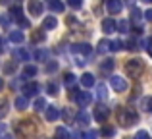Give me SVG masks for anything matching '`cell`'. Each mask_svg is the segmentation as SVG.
I'll return each mask as SVG.
<instances>
[{
	"instance_id": "51",
	"label": "cell",
	"mask_w": 152,
	"mask_h": 139,
	"mask_svg": "<svg viewBox=\"0 0 152 139\" xmlns=\"http://www.w3.org/2000/svg\"><path fill=\"white\" fill-rule=\"evenodd\" d=\"M125 2H127V4H133V2H135V0H125Z\"/></svg>"
},
{
	"instance_id": "18",
	"label": "cell",
	"mask_w": 152,
	"mask_h": 139,
	"mask_svg": "<svg viewBox=\"0 0 152 139\" xmlns=\"http://www.w3.org/2000/svg\"><path fill=\"white\" fill-rule=\"evenodd\" d=\"M14 104H15V108H18V110H25L27 106H29V101H27V97L23 95V97H18V99H15Z\"/></svg>"
},
{
	"instance_id": "28",
	"label": "cell",
	"mask_w": 152,
	"mask_h": 139,
	"mask_svg": "<svg viewBox=\"0 0 152 139\" xmlns=\"http://www.w3.org/2000/svg\"><path fill=\"white\" fill-rule=\"evenodd\" d=\"M121 49H125V43L123 41H110V50H114V52H118V50H121Z\"/></svg>"
},
{
	"instance_id": "22",
	"label": "cell",
	"mask_w": 152,
	"mask_h": 139,
	"mask_svg": "<svg viewBox=\"0 0 152 139\" xmlns=\"http://www.w3.org/2000/svg\"><path fill=\"white\" fill-rule=\"evenodd\" d=\"M64 83H66L67 89H73V85H75V75L71 74V71H67V74L64 75Z\"/></svg>"
},
{
	"instance_id": "32",
	"label": "cell",
	"mask_w": 152,
	"mask_h": 139,
	"mask_svg": "<svg viewBox=\"0 0 152 139\" xmlns=\"http://www.w3.org/2000/svg\"><path fill=\"white\" fill-rule=\"evenodd\" d=\"M110 50V41H106V39H102L100 43H98V52L104 54V52H108Z\"/></svg>"
},
{
	"instance_id": "12",
	"label": "cell",
	"mask_w": 152,
	"mask_h": 139,
	"mask_svg": "<svg viewBox=\"0 0 152 139\" xmlns=\"http://www.w3.org/2000/svg\"><path fill=\"white\" fill-rule=\"evenodd\" d=\"M58 118H60L58 106H46V120H48V122H56Z\"/></svg>"
},
{
	"instance_id": "43",
	"label": "cell",
	"mask_w": 152,
	"mask_h": 139,
	"mask_svg": "<svg viewBox=\"0 0 152 139\" xmlns=\"http://www.w3.org/2000/svg\"><path fill=\"white\" fill-rule=\"evenodd\" d=\"M14 70H15V66H14V64H8L6 68H4V71H6V74H12Z\"/></svg>"
},
{
	"instance_id": "38",
	"label": "cell",
	"mask_w": 152,
	"mask_h": 139,
	"mask_svg": "<svg viewBox=\"0 0 152 139\" xmlns=\"http://www.w3.org/2000/svg\"><path fill=\"white\" fill-rule=\"evenodd\" d=\"M96 135H98V133L94 132V129H89V132L83 135V139H96Z\"/></svg>"
},
{
	"instance_id": "11",
	"label": "cell",
	"mask_w": 152,
	"mask_h": 139,
	"mask_svg": "<svg viewBox=\"0 0 152 139\" xmlns=\"http://www.w3.org/2000/svg\"><path fill=\"white\" fill-rule=\"evenodd\" d=\"M102 31L106 35H110V33H114V31H118V23L114 21L112 18H108V19H104L102 21Z\"/></svg>"
},
{
	"instance_id": "26",
	"label": "cell",
	"mask_w": 152,
	"mask_h": 139,
	"mask_svg": "<svg viewBox=\"0 0 152 139\" xmlns=\"http://www.w3.org/2000/svg\"><path fill=\"white\" fill-rule=\"evenodd\" d=\"M31 41H33V43H42V41H45V33H42V29L33 31V33H31Z\"/></svg>"
},
{
	"instance_id": "52",
	"label": "cell",
	"mask_w": 152,
	"mask_h": 139,
	"mask_svg": "<svg viewBox=\"0 0 152 139\" xmlns=\"http://www.w3.org/2000/svg\"><path fill=\"white\" fill-rule=\"evenodd\" d=\"M104 2H106V4H108V2H112V0H104Z\"/></svg>"
},
{
	"instance_id": "50",
	"label": "cell",
	"mask_w": 152,
	"mask_h": 139,
	"mask_svg": "<svg viewBox=\"0 0 152 139\" xmlns=\"http://www.w3.org/2000/svg\"><path fill=\"white\" fill-rule=\"evenodd\" d=\"M141 2H145V4H150V2H152V0H141Z\"/></svg>"
},
{
	"instance_id": "10",
	"label": "cell",
	"mask_w": 152,
	"mask_h": 139,
	"mask_svg": "<svg viewBox=\"0 0 152 139\" xmlns=\"http://www.w3.org/2000/svg\"><path fill=\"white\" fill-rule=\"evenodd\" d=\"M39 91H41V85H39V83H35V81L25 83V85H23V93H25V97H35Z\"/></svg>"
},
{
	"instance_id": "23",
	"label": "cell",
	"mask_w": 152,
	"mask_h": 139,
	"mask_svg": "<svg viewBox=\"0 0 152 139\" xmlns=\"http://www.w3.org/2000/svg\"><path fill=\"white\" fill-rule=\"evenodd\" d=\"M141 108L145 110V112H152V97H142Z\"/></svg>"
},
{
	"instance_id": "20",
	"label": "cell",
	"mask_w": 152,
	"mask_h": 139,
	"mask_svg": "<svg viewBox=\"0 0 152 139\" xmlns=\"http://www.w3.org/2000/svg\"><path fill=\"white\" fill-rule=\"evenodd\" d=\"M21 75L23 77H35V75H37V66H25V68H23V71H21Z\"/></svg>"
},
{
	"instance_id": "19",
	"label": "cell",
	"mask_w": 152,
	"mask_h": 139,
	"mask_svg": "<svg viewBox=\"0 0 152 139\" xmlns=\"http://www.w3.org/2000/svg\"><path fill=\"white\" fill-rule=\"evenodd\" d=\"M77 122H79V126H87V124L91 122L89 112H87V110H81V112L77 114Z\"/></svg>"
},
{
	"instance_id": "36",
	"label": "cell",
	"mask_w": 152,
	"mask_h": 139,
	"mask_svg": "<svg viewBox=\"0 0 152 139\" xmlns=\"http://www.w3.org/2000/svg\"><path fill=\"white\" fill-rule=\"evenodd\" d=\"M46 91H48L50 95H58V85H56L54 81H50L48 85H46Z\"/></svg>"
},
{
	"instance_id": "24",
	"label": "cell",
	"mask_w": 152,
	"mask_h": 139,
	"mask_svg": "<svg viewBox=\"0 0 152 139\" xmlns=\"http://www.w3.org/2000/svg\"><path fill=\"white\" fill-rule=\"evenodd\" d=\"M14 56L18 58V60H21V62H27V60H29V52H27L25 49H18L14 52Z\"/></svg>"
},
{
	"instance_id": "41",
	"label": "cell",
	"mask_w": 152,
	"mask_h": 139,
	"mask_svg": "<svg viewBox=\"0 0 152 139\" xmlns=\"http://www.w3.org/2000/svg\"><path fill=\"white\" fill-rule=\"evenodd\" d=\"M125 49H131V50H133V49H137V43H135V39L127 41V46H125Z\"/></svg>"
},
{
	"instance_id": "31",
	"label": "cell",
	"mask_w": 152,
	"mask_h": 139,
	"mask_svg": "<svg viewBox=\"0 0 152 139\" xmlns=\"http://www.w3.org/2000/svg\"><path fill=\"white\" fill-rule=\"evenodd\" d=\"M118 31H119V33H129V21H127V19H119Z\"/></svg>"
},
{
	"instance_id": "44",
	"label": "cell",
	"mask_w": 152,
	"mask_h": 139,
	"mask_svg": "<svg viewBox=\"0 0 152 139\" xmlns=\"http://www.w3.org/2000/svg\"><path fill=\"white\" fill-rule=\"evenodd\" d=\"M146 52L152 56V41H146Z\"/></svg>"
},
{
	"instance_id": "16",
	"label": "cell",
	"mask_w": 152,
	"mask_h": 139,
	"mask_svg": "<svg viewBox=\"0 0 152 139\" xmlns=\"http://www.w3.org/2000/svg\"><path fill=\"white\" fill-rule=\"evenodd\" d=\"M56 25H58V19H56L54 15H48V18H45V21H42V29H54Z\"/></svg>"
},
{
	"instance_id": "15",
	"label": "cell",
	"mask_w": 152,
	"mask_h": 139,
	"mask_svg": "<svg viewBox=\"0 0 152 139\" xmlns=\"http://www.w3.org/2000/svg\"><path fill=\"white\" fill-rule=\"evenodd\" d=\"M46 4H48V8L52 12H64V2L62 0H46Z\"/></svg>"
},
{
	"instance_id": "34",
	"label": "cell",
	"mask_w": 152,
	"mask_h": 139,
	"mask_svg": "<svg viewBox=\"0 0 152 139\" xmlns=\"http://www.w3.org/2000/svg\"><path fill=\"white\" fill-rule=\"evenodd\" d=\"M131 21L133 23L141 21V10H139V8H133V10H131Z\"/></svg>"
},
{
	"instance_id": "3",
	"label": "cell",
	"mask_w": 152,
	"mask_h": 139,
	"mask_svg": "<svg viewBox=\"0 0 152 139\" xmlns=\"http://www.w3.org/2000/svg\"><path fill=\"white\" fill-rule=\"evenodd\" d=\"M71 99H73L75 102H77L81 108H85V106H89L91 104V101H93V95L91 93H87V91H83V93H79V91H71Z\"/></svg>"
},
{
	"instance_id": "21",
	"label": "cell",
	"mask_w": 152,
	"mask_h": 139,
	"mask_svg": "<svg viewBox=\"0 0 152 139\" xmlns=\"http://www.w3.org/2000/svg\"><path fill=\"white\" fill-rule=\"evenodd\" d=\"M114 66H115V62L112 60V58H108V60H104V64L100 66V70H102V74H110L112 70H114Z\"/></svg>"
},
{
	"instance_id": "46",
	"label": "cell",
	"mask_w": 152,
	"mask_h": 139,
	"mask_svg": "<svg viewBox=\"0 0 152 139\" xmlns=\"http://www.w3.org/2000/svg\"><path fill=\"white\" fill-rule=\"evenodd\" d=\"M69 137H71V139H79V132H73V133H71Z\"/></svg>"
},
{
	"instance_id": "9",
	"label": "cell",
	"mask_w": 152,
	"mask_h": 139,
	"mask_svg": "<svg viewBox=\"0 0 152 139\" xmlns=\"http://www.w3.org/2000/svg\"><path fill=\"white\" fill-rule=\"evenodd\" d=\"M108 108L104 104H98L96 108H94V120L96 122H100V124H104V122H106V118H108Z\"/></svg>"
},
{
	"instance_id": "42",
	"label": "cell",
	"mask_w": 152,
	"mask_h": 139,
	"mask_svg": "<svg viewBox=\"0 0 152 139\" xmlns=\"http://www.w3.org/2000/svg\"><path fill=\"white\" fill-rule=\"evenodd\" d=\"M0 25H2V27H8V25H10V19H8V18H0Z\"/></svg>"
},
{
	"instance_id": "25",
	"label": "cell",
	"mask_w": 152,
	"mask_h": 139,
	"mask_svg": "<svg viewBox=\"0 0 152 139\" xmlns=\"http://www.w3.org/2000/svg\"><path fill=\"white\" fill-rule=\"evenodd\" d=\"M56 139H69V132H67L64 126L56 128Z\"/></svg>"
},
{
	"instance_id": "27",
	"label": "cell",
	"mask_w": 152,
	"mask_h": 139,
	"mask_svg": "<svg viewBox=\"0 0 152 139\" xmlns=\"http://www.w3.org/2000/svg\"><path fill=\"white\" fill-rule=\"evenodd\" d=\"M23 39H25V37H23L21 31H12V33H10V41L12 43H23Z\"/></svg>"
},
{
	"instance_id": "5",
	"label": "cell",
	"mask_w": 152,
	"mask_h": 139,
	"mask_svg": "<svg viewBox=\"0 0 152 139\" xmlns=\"http://www.w3.org/2000/svg\"><path fill=\"white\" fill-rule=\"evenodd\" d=\"M10 15H12V19H15V21H18L21 27H29V21H27V19L23 18L21 4H14V6L10 8Z\"/></svg>"
},
{
	"instance_id": "6",
	"label": "cell",
	"mask_w": 152,
	"mask_h": 139,
	"mask_svg": "<svg viewBox=\"0 0 152 139\" xmlns=\"http://www.w3.org/2000/svg\"><path fill=\"white\" fill-rule=\"evenodd\" d=\"M71 52L77 54V56H91V52H93V49H91L89 43H77V45L71 46Z\"/></svg>"
},
{
	"instance_id": "45",
	"label": "cell",
	"mask_w": 152,
	"mask_h": 139,
	"mask_svg": "<svg viewBox=\"0 0 152 139\" xmlns=\"http://www.w3.org/2000/svg\"><path fill=\"white\" fill-rule=\"evenodd\" d=\"M145 19H146V21H152V10H148L145 14Z\"/></svg>"
},
{
	"instance_id": "48",
	"label": "cell",
	"mask_w": 152,
	"mask_h": 139,
	"mask_svg": "<svg viewBox=\"0 0 152 139\" xmlns=\"http://www.w3.org/2000/svg\"><path fill=\"white\" fill-rule=\"evenodd\" d=\"M2 87H4V81H2V77H0V91H2Z\"/></svg>"
},
{
	"instance_id": "33",
	"label": "cell",
	"mask_w": 152,
	"mask_h": 139,
	"mask_svg": "<svg viewBox=\"0 0 152 139\" xmlns=\"http://www.w3.org/2000/svg\"><path fill=\"white\" fill-rule=\"evenodd\" d=\"M96 97L100 99V101L106 99V85H104V83H98L96 85Z\"/></svg>"
},
{
	"instance_id": "29",
	"label": "cell",
	"mask_w": 152,
	"mask_h": 139,
	"mask_svg": "<svg viewBox=\"0 0 152 139\" xmlns=\"http://www.w3.org/2000/svg\"><path fill=\"white\" fill-rule=\"evenodd\" d=\"M33 106H35V110H37V112H42V110H46V101L42 97H39L37 101H35Z\"/></svg>"
},
{
	"instance_id": "17",
	"label": "cell",
	"mask_w": 152,
	"mask_h": 139,
	"mask_svg": "<svg viewBox=\"0 0 152 139\" xmlns=\"http://www.w3.org/2000/svg\"><path fill=\"white\" fill-rule=\"evenodd\" d=\"M33 58L37 62H45L46 58H48V50H45V49H37L35 50V54H33Z\"/></svg>"
},
{
	"instance_id": "14",
	"label": "cell",
	"mask_w": 152,
	"mask_h": 139,
	"mask_svg": "<svg viewBox=\"0 0 152 139\" xmlns=\"http://www.w3.org/2000/svg\"><path fill=\"white\" fill-rule=\"evenodd\" d=\"M94 83H96V81H94V75L93 74H83L81 75V85L83 87H87V89H89V87H93Z\"/></svg>"
},
{
	"instance_id": "30",
	"label": "cell",
	"mask_w": 152,
	"mask_h": 139,
	"mask_svg": "<svg viewBox=\"0 0 152 139\" xmlns=\"http://www.w3.org/2000/svg\"><path fill=\"white\" fill-rule=\"evenodd\" d=\"M100 133H102V137H114L115 135V128L114 126H104Z\"/></svg>"
},
{
	"instance_id": "40",
	"label": "cell",
	"mask_w": 152,
	"mask_h": 139,
	"mask_svg": "<svg viewBox=\"0 0 152 139\" xmlns=\"http://www.w3.org/2000/svg\"><path fill=\"white\" fill-rule=\"evenodd\" d=\"M135 139H148V133H146L145 129H141V132H139L137 135H135Z\"/></svg>"
},
{
	"instance_id": "13",
	"label": "cell",
	"mask_w": 152,
	"mask_h": 139,
	"mask_svg": "<svg viewBox=\"0 0 152 139\" xmlns=\"http://www.w3.org/2000/svg\"><path fill=\"white\" fill-rule=\"evenodd\" d=\"M106 6H108V12H110V14H119L121 8H123V4L119 2V0H112V2L106 4Z\"/></svg>"
},
{
	"instance_id": "8",
	"label": "cell",
	"mask_w": 152,
	"mask_h": 139,
	"mask_svg": "<svg viewBox=\"0 0 152 139\" xmlns=\"http://www.w3.org/2000/svg\"><path fill=\"white\" fill-rule=\"evenodd\" d=\"M27 10H29L31 15H42L45 6H42L41 0H29V2H27Z\"/></svg>"
},
{
	"instance_id": "35",
	"label": "cell",
	"mask_w": 152,
	"mask_h": 139,
	"mask_svg": "<svg viewBox=\"0 0 152 139\" xmlns=\"http://www.w3.org/2000/svg\"><path fill=\"white\" fill-rule=\"evenodd\" d=\"M6 106H8V102L4 101V99H0V120H2V118L6 116V112H8V108H6Z\"/></svg>"
},
{
	"instance_id": "4",
	"label": "cell",
	"mask_w": 152,
	"mask_h": 139,
	"mask_svg": "<svg viewBox=\"0 0 152 139\" xmlns=\"http://www.w3.org/2000/svg\"><path fill=\"white\" fill-rule=\"evenodd\" d=\"M125 71H127V75H131V77H137V75L142 71V60H141V58H133V60H129L125 64Z\"/></svg>"
},
{
	"instance_id": "49",
	"label": "cell",
	"mask_w": 152,
	"mask_h": 139,
	"mask_svg": "<svg viewBox=\"0 0 152 139\" xmlns=\"http://www.w3.org/2000/svg\"><path fill=\"white\" fill-rule=\"evenodd\" d=\"M2 139H14V137H12V135H4Z\"/></svg>"
},
{
	"instance_id": "47",
	"label": "cell",
	"mask_w": 152,
	"mask_h": 139,
	"mask_svg": "<svg viewBox=\"0 0 152 139\" xmlns=\"http://www.w3.org/2000/svg\"><path fill=\"white\" fill-rule=\"evenodd\" d=\"M10 2H12V0H0V4H2V6H8Z\"/></svg>"
},
{
	"instance_id": "39",
	"label": "cell",
	"mask_w": 152,
	"mask_h": 139,
	"mask_svg": "<svg viewBox=\"0 0 152 139\" xmlns=\"http://www.w3.org/2000/svg\"><path fill=\"white\" fill-rule=\"evenodd\" d=\"M56 70H58V64H56V62H50V64H46V71H48V74H50V71H56Z\"/></svg>"
},
{
	"instance_id": "2",
	"label": "cell",
	"mask_w": 152,
	"mask_h": 139,
	"mask_svg": "<svg viewBox=\"0 0 152 139\" xmlns=\"http://www.w3.org/2000/svg\"><path fill=\"white\" fill-rule=\"evenodd\" d=\"M15 129H18V133L21 137L33 139L35 133H37V124H35V122H31V120H21V122H18Z\"/></svg>"
},
{
	"instance_id": "37",
	"label": "cell",
	"mask_w": 152,
	"mask_h": 139,
	"mask_svg": "<svg viewBox=\"0 0 152 139\" xmlns=\"http://www.w3.org/2000/svg\"><path fill=\"white\" fill-rule=\"evenodd\" d=\"M67 4H69L73 10H79V8L83 6V0H67Z\"/></svg>"
},
{
	"instance_id": "7",
	"label": "cell",
	"mask_w": 152,
	"mask_h": 139,
	"mask_svg": "<svg viewBox=\"0 0 152 139\" xmlns=\"http://www.w3.org/2000/svg\"><path fill=\"white\" fill-rule=\"evenodd\" d=\"M110 85L114 91H118V93H121V91L127 89V81L123 77H119V75H112L110 77Z\"/></svg>"
},
{
	"instance_id": "1",
	"label": "cell",
	"mask_w": 152,
	"mask_h": 139,
	"mask_svg": "<svg viewBox=\"0 0 152 139\" xmlns=\"http://www.w3.org/2000/svg\"><path fill=\"white\" fill-rule=\"evenodd\" d=\"M139 120V114L135 112L133 108H119L118 110V122L123 126V128H129L135 122Z\"/></svg>"
}]
</instances>
